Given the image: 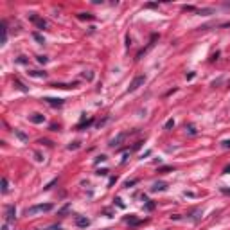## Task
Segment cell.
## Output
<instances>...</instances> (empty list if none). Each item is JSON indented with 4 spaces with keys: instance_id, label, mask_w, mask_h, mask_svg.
I'll list each match as a JSON object with an SVG mask.
<instances>
[{
    "instance_id": "cell-17",
    "label": "cell",
    "mask_w": 230,
    "mask_h": 230,
    "mask_svg": "<svg viewBox=\"0 0 230 230\" xmlns=\"http://www.w3.org/2000/svg\"><path fill=\"white\" fill-rule=\"evenodd\" d=\"M68 211H70V203H65V205H63V207L58 211V216H65Z\"/></svg>"
},
{
    "instance_id": "cell-13",
    "label": "cell",
    "mask_w": 230,
    "mask_h": 230,
    "mask_svg": "<svg viewBox=\"0 0 230 230\" xmlns=\"http://www.w3.org/2000/svg\"><path fill=\"white\" fill-rule=\"evenodd\" d=\"M92 124H94V119H88V120H81L76 128L77 130H85V128H88V126H92Z\"/></svg>"
},
{
    "instance_id": "cell-39",
    "label": "cell",
    "mask_w": 230,
    "mask_h": 230,
    "mask_svg": "<svg viewBox=\"0 0 230 230\" xmlns=\"http://www.w3.org/2000/svg\"><path fill=\"white\" fill-rule=\"evenodd\" d=\"M16 61H18V63H23V65H25V63H29V59H27L25 56H20L18 59H16Z\"/></svg>"
},
{
    "instance_id": "cell-48",
    "label": "cell",
    "mask_w": 230,
    "mask_h": 230,
    "mask_svg": "<svg viewBox=\"0 0 230 230\" xmlns=\"http://www.w3.org/2000/svg\"><path fill=\"white\" fill-rule=\"evenodd\" d=\"M51 130H52V131H58V130H59V126H56V124H52V126H51Z\"/></svg>"
},
{
    "instance_id": "cell-31",
    "label": "cell",
    "mask_w": 230,
    "mask_h": 230,
    "mask_svg": "<svg viewBox=\"0 0 230 230\" xmlns=\"http://www.w3.org/2000/svg\"><path fill=\"white\" fill-rule=\"evenodd\" d=\"M83 77L88 79V81H92V79H94V72H90V70H88V72H83Z\"/></svg>"
},
{
    "instance_id": "cell-29",
    "label": "cell",
    "mask_w": 230,
    "mask_h": 230,
    "mask_svg": "<svg viewBox=\"0 0 230 230\" xmlns=\"http://www.w3.org/2000/svg\"><path fill=\"white\" fill-rule=\"evenodd\" d=\"M106 160H108V156H106V155H99V156L96 158V164H101V162H106Z\"/></svg>"
},
{
    "instance_id": "cell-23",
    "label": "cell",
    "mask_w": 230,
    "mask_h": 230,
    "mask_svg": "<svg viewBox=\"0 0 230 230\" xmlns=\"http://www.w3.org/2000/svg\"><path fill=\"white\" fill-rule=\"evenodd\" d=\"M174 167L172 166H164V167H158V172H172Z\"/></svg>"
},
{
    "instance_id": "cell-12",
    "label": "cell",
    "mask_w": 230,
    "mask_h": 230,
    "mask_svg": "<svg viewBox=\"0 0 230 230\" xmlns=\"http://www.w3.org/2000/svg\"><path fill=\"white\" fill-rule=\"evenodd\" d=\"M27 74L33 76V77H40V79H45L47 77V72H41V70H29Z\"/></svg>"
},
{
    "instance_id": "cell-8",
    "label": "cell",
    "mask_w": 230,
    "mask_h": 230,
    "mask_svg": "<svg viewBox=\"0 0 230 230\" xmlns=\"http://www.w3.org/2000/svg\"><path fill=\"white\" fill-rule=\"evenodd\" d=\"M29 120H31L33 124H41V122L45 120V115H41V113H33V115H29Z\"/></svg>"
},
{
    "instance_id": "cell-15",
    "label": "cell",
    "mask_w": 230,
    "mask_h": 230,
    "mask_svg": "<svg viewBox=\"0 0 230 230\" xmlns=\"http://www.w3.org/2000/svg\"><path fill=\"white\" fill-rule=\"evenodd\" d=\"M7 41V25H5V22H2V45Z\"/></svg>"
},
{
    "instance_id": "cell-11",
    "label": "cell",
    "mask_w": 230,
    "mask_h": 230,
    "mask_svg": "<svg viewBox=\"0 0 230 230\" xmlns=\"http://www.w3.org/2000/svg\"><path fill=\"white\" fill-rule=\"evenodd\" d=\"M52 88H61V90H67V88H76L77 86V81L76 83H72V85H65V83H54V85H51Z\"/></svg>"
},
{
    "instance_id": "cell-44",
    "label": "cell",
    "mask_w": 230,
    "mask_h": 230,
    "mask_svg": "<svg viewBox=\"0 0 230 230\" xmlns=\"http://www.w3.org/2000/svg\"><path fill=\"white\" fill-rule=\"evenodd\" d=\"M218 56H219V52H214V54H212V58H211V61H216V59H218Z\"/></svg>"
},
{
    "instance_id": "cell-49",
    "label": "cell",
    "mask_w": 230,
    "mask_h": 230,
    "mask_svg": "<svg viewBox=\"0 0 230 230\" xmlns=\"http://www.w3.org/2000/svg\"><path fill=\"white\" fill-rule=\"evenodd\" d=\"M221 27H230V22H227V23H221Z\"/></svg>"
},
{
    "instance_id": "cell-42",
    "label": "cell",
    "mask_w": 230,
    "mask_h": 230,
    "mask_svg": "<svg viewBox=\"0 0 230 230\" xmlns=\"http://www.w3.org/2000/svg\"><path fill=\"white\" fill-rule=\"evenodd\" d=\"M128 158H130V153H124V156H122V164H126Z\"/></svg>"
},
{
    "instance_id": "cell-45",
    "label": "cell",
    "mask_w": 230,
    "mask_h": 230,
    "mask_svg": "<svg viewBox=\"0 0 230 230\" xmlns=\"http://www.w3.org/2000/svg\"><path fill=\"white\" fill-rule=\"evenodd\" d=\"M142 144H144V142H137V144L133 146V149H140V146H142Z\"/></svg>"
},
{
    "instance_id": "cell-28",
    "label": "cell",
    "mask_w": 230,
    "mask_h": 230,
    "mask_svg": "<svg viewBox=\"0 0 230 230\" xmlns=\"http://www.w3.org/2000/svg\"><path fill=\"white\" fill-rule=\"evenodd\" d=\"M196 13H198V15H212L214 11H212V9H198Z\"/></svg>"
},
{
    "instance_id": "cell-20",
    "label": "cell",
    "mask_w": 230,
    "mask_h": 230,
    "mask_svg": "<svg viewBox=\"0 0 230 230\" xmlns=\"http://www.w3.org/2000/svg\"><path fill=\"white\" fill-rule=\"evenodd\" d=\"M15 85L18 86L20 90H22V92H29V88H27V86H25V85H23V83H22L20 79H15Z\"/></svg>"
},
{
    "instance_id": "cell-50",
    "label": "cell",
    "mask_w": 230,
    "mask_h": 230,
    "mask_svg": "<svg viewBox=\"0 0 230 230\" xmlns=\"http://www.w3.org/2000/svg\"><path fill=\"white\" fill-rule=\"evenodd\" d=\"M2 230H7V223H4V227H2Z\"/></svg>"
},
{
    "instance_id": "cell-14",
    "label": "cell",
    "mask_w": 230,
    "mask_h": 230,
    "mask_svg": "<svg viewBox=\"0 0 230 230\" xmlns=\"http://www.w3.org/2000/svg\"><path fill=\"white\" fill-rule=\"evenodd\" d=\"M76 16L79 20H96V16H94V15H90V13H77Z\"/></svg>"
},
{
    "instance_id": "cell-22",
    "label": "cell",
    "mask_w": 230,
    "mask_h": 230,
    "mask_svg": "<svg viewBox=\"0 0 230 230\" xmlns=\"http://www.w3.org/2000/svg\"><path fill=\"white\" fill-rule=\"evenodd\" d=\"M33 38L36 40V41H38V43H41V45H43V43H45V38H43V36H41V34H40V33H33Z\"/></svg>"
},
{
    "instance_id": "cell-9",
    "label": "cell",
    "mask_w": 230,
    "mask_h": 230,
    "mask_svg": "<svg viewBox=\"0 0 230 230\" xmlns=\"http://www.w3.org/2000/svg\"><path fill=\"white\" fill-rule=\"evenodd\" d=\"M167 189V183L166 182H156V183H153V187H151V192H162Z\"/></svg>"
},
{
    "instance_id": "cell-47",
    "label": "cell",
    "mask_w": 230,
    "mask_h": 230,
    "mask_svg": "<svg viewBox=\"0 0 230 230\" xmlns=\"http://www.w3.org/2000/svg\"><path fill=\"white\" fill-rule=\"evenodd\" d=\"M146 7H158V4H153L151 2V4H146Z\"/></svg>"
},
{
    "instance_id": "cell-24",
    "label": "cell",
    "mask_w": 230,
    "mask_h": 230,
    "mask_svg": "<svg viewBox=\"0 0 230 230\" xmlns=\"http://www.w3.org/2000/svg\"><path fill=\"white\" fill-rule=\"evenodd\" d=\"M144 207H146V211H155V207H156V203H153V201H149V200H148V201L144 203Z\"/></svg>"
},
{
    "instance_id": "cell-18",
    "label": "cell",
    "mask_w": 230,
    "mask_h": 230,
    "mask_svg": "<svg viewBox=\"0 0 230 230\" xmlns=\"http://www.w3.org/2000/svg\"><path fill=\"white\" fill-rule=\"evenodd\" d=\"M38 144H43V146H47V148H52V146H54V142H52V140H49V138H40Z\"/></svg>"
},
{
    "instance_id": "cell-19",
    "label": "cell",
    "mask_w": 230,
    "mask_h": 230,
    "mask_svg": "<svg viewBox=\"0 0 230 230\" xmlns=\"http://www.w3.org/2000/svg\"><path fill=\"white\" fill-rule=\"evenodd\" d=\"M7 191H9V182H7V178L4 176V178H2V192L5 194Z\"/></svg>"
},
{
    "instance_id": "cell-3",
    "label": "cell",
    "mask_w": 230,
    "mask_h": 230,
    "mask_svg": "<svg viewBox=\"0 0 230 230\" xmlns=\"http://www.w3.org/2000/svg\"><path fill=\"white\" fill-rule=\"evenodd\" d=\"M144 83H146V76H137L130 83V86H128V92H135L137 88H140V86H144Z\"/></svg>"
},
{
    "instance_id": "cell-40",
    "label": "cell",
    "mask_w": 230,
    "mask_h": 230,
    "mask_svg": "<svg viewBox=\"0 0 230 230\" xmlns=\"http://www.w3.org/2000/svg\"><path fill=\"white\" fill-rule=\"evenodd\" d=\"M115 182H117V176H112V178L108 180V187H112V185H113Z\"/></svg>"
},
{
    "instance_id": "cell-32",
    "label": "cell",
    "mask_w": 230,
    "mask_h": 230,
    "mask_svg": "<svg viewBox=\"0 0 230 230\" xmlns=\"http://www.w3.org/2000/svg\"><path fill=\"white\" fill-rule=\"evenodd\" d=\"M113 201H115V205H117V207H120V209H126V205L122 203V200H120V198H115Z\"/></svg>"
},
{
    "instance_id": "cell-35",
    "label": "cell",
    "mask_w": 230,
    "mask_h": 230,
    "mask_svg": "<svg viewBox=\"0 0 230 230\" xmlns=\"http://www.w3.org/2000/svg\"><path fill=\"white\" fill-rule=\"evenodd\" d=\"M108 172H110V171H108V169H99V171H97L96 174H97V176H106Z\"/></svg>"
},
{
    "instance_id": "cell-46",
    "label": "cell",
    "mask_w": 230,
    "mask_h": 230,
    "mask_svg": "<svg viewBox=\"0 0 230 230\" xmlns=\"http://www.w3.org/2000/svg\"><path fill=\"white\" fill-rule=\"evenodd\" d=\"M223 174H230V166H227V167L223 169Z\"/></svg>"
},
{
    "instance_id": "cell-10",
    "label": "cell",
    "mask_w": 230,
    "mask_h": 230,
    "mask_svg": "<svg viewBox=\"0 0 230 230\" xmlns=\"http://www.w3.org/2000/svg\"><path fill=\"white\" fill-rule=\"evenodd\" d=\"M124 221H126L128 225H131V227H138V225L142 223L140 219H137V218H135L133 214H131V216H126V218H124Z\"/></svg>"
},
{
    "instance_id": "cell-21",
    "label": "cell",
    "mask_w": 230,
    "mask_h": 230,
    "mask_svg": "<svg viewBox=\"0 0 230 230\" xmlns=\"http://www.w3.org/2000/svg\"><path fill=\"white\" fill-rule=\"evenodd\" d=\"M137 183H138V178H135V180H128V182H124V187L130 189V187H133V185H137Z\"/></svg>"
},
{
    "instance_id": "cell-1",
    "label": "cell",
    "mask_w": 230,
    "mask_h": 230,
    "mask_svg": "<svg viewBox=\"0 0 230 230\" xmlns=\"http://www.w3.org/2000/svg\"><path fill=\"white\" fill-rule=\"evenodd\" d=\"M54 209V205L52 203H40V205H33V207H29V209H25V216H36V214H41V212H49Z\"/></svg>"
},
{
    "instance_id": "cell-43",
    "label": "cell",
    "mask_w": 230,
    "mask_h": 230,
    "mask_svg": "<svg viewBox=\"0 0 230 230\" xmlns=\"http://www.w3.org/2000/svg\"><path fill=\"white\" fill-rule=\"evenodd\" d=\"M130 45H131V38H130V34H128V36H126V47H130Z\"/></svg>"
},
{
    "instance_id": "cell-6",
    "label": "cell",
    "mask_w": 230,
    "mask_h": 230,
    "mask_svg": "<svg viewBox=\"0 0 230 230\" xmlns=\"http://www.w3.org/2000/svg\"><path fill=\"white\" fill-rule=\"evenodd\" d=\"M124 138H126V133H119L115 138H112V140H110V144H108V146H110V148H117V146H119V144H120Z\"/></svg>"
},
{
    "instance_id": "cell-37",
    "label": "cell",
    "mask_w": 230,
    "mask_h": 230,
    "mask_svg": "<svg viewBox=\"0 0 230 230\" xmlns=\"http://www.w3.org/2000/svg\"><path fill=\"white\" fill-rule=\"evenodd\" d=\"M221 148L223 149H230V140H223L221 142Z\"/></svg>"
},
{
    "instance_id": "cell-36",
    "label": "cell",
    "mask_w": 230,
    "mask_h": 230,
    "mask_svg": "<svg viewBox=\"0 0 230 230\" xmlns=\"http://www.w3.org/2000/svg\"><path fill=\"white\" fill-rule=\"evenodd\" d=\"M47 61H49V58H47V56H38V63H41V65H45Z\"/></svg>"
},
{
    "instance_id": "cell-16",
    "label": "cell",
    "mask_w": 230,
    "mask_h": 230,
    "mask_svg": "<svg viewBox=\"0 0 230 230\" xmlns=\"http://www.w3.org/2000/svg\"><path fill=\"white\" fill-rule=\"evenodd\" d=\"M15 135L18 137L20 140H22V142H27V140H29V137H27V135L23 133V131H20V130H15Z\"/></svg>"
},
{
    "instance_id": "cell-34",
    "label": "cell",
    "mask_w": 230,
    "mask_h": 230,
    "mask_svg": "<svg viewBox=\"0 0 230 230\" xmlns=\"http://www.w3.org/2000/svg\"><path fill=\"white\" fill-rule=\"evenodd\" d=\"M38 230H61V225H51L49 228H38Z\"/></svg>"
},
{
    "instance_id": "cell-38",
    "label": "cell",
    "mask_w": 230,
    "mask_h": 230,
    "mask_svg": "<svg viewBox=\"0 0 230 230\" xmlns=\"http://www.w3.org/2000/svg\"><path fill=\"white\" fill-rule=\"evenodd\" d=\"M34 158H36V162H43V156H41V153H40V151H36V153H34Z\"/></svg>"
},
{
    "instance_id": "cell-27",
    "label": "cell",
    "mask_w": 230,
    "mask_h": 230,
    "mask_svg": "<svg viewBox=\"0 0 230 230\" xmlns=\"http://www.w3.org/2000/svg\"><path fill=\"white\" fill-rule=\"evenodd\" d=\"M56 183H58V178H54V180H52V182H49V183H47V185H45L43 189H45V191H49V189H52V187H54Z\"/></svg>"
},
{
    "instance_id": "cell-2",
    "label": "cell",
    "mask_w": 230,
    "mask_h": 230,
    "mask_svg": "<svg viewBox=\"0 0 230 230\" xmlns=\"http://www.w3.org/2000/svg\"><path fill=\"white\" fill-rule=\"evenodd\" d=\"M4 216H5V223H13L16 219V207L15 205H5Z\"/></svg>"
},
{
    "instance_id": "cell-41",
    "label": "cell",
    "mask_w": 230,
    "mask_h": 230,
    "mask_svg": "<svg viewBox=\"0 0 230 230\" xmlns=\"http://www.w3.org/2000/svg\"><path fill=\"white\" fill-rule=\"evenodd\" d=\"M221 192H223V194H228V196H230V187H221Z\"/></svg>"
},
{
    "instance_id": "cell-30",
    "label": "cell",
    "mask_w": 230,
    "mask_h": 230,
    "mask_svg": "<svg viewBox=\"0 0 230 230\" xmlns=\"http://www.w3.org/2000/svg\"><path fill=\"white\" fill-rule=\"evenodd\" d=\"M182 11H191V13H196L198 9H196L194 5H183V7H182Z\"/></svg>"
},
{
    "instance_id": "cell-26",
    "label": "cell",
    "mask_w": 230,
    "mask_h": 230,
    "mask_svg": "<svg viewBox=\"0 0 230 230\" xmlns=\"http://www.w3.org/2000/svg\"><path fill=\"white\" fill-rule=\"evenodd\" d=\"M77 148H79V142H70V144L67 146V149H68V151H76Z\"/></svg>"
},
{
    "instance_id": "cell-25",
    "label": "cell",
    "mask_w": 230,
    "mask_h": 230,
    "mask_svg": "<svg viewBox=\"0 0 230 230\" xmlns=\"http://www.w3.org/2000/svg\"><path fill=\"white\" fill-rule=\"evenodd\" d=\"M185 130H187V133H189V135H196V133H198V131H196V128H194L192 124H187V126H185Z\"/></svg>"
},
{
    "instance_id": "cell-7",
    "label": "cell",
    "mask_w": 230,
    "mask_h": 230,
    "mask_svg": "<svg viewBox=\"0 0 230 230\" xmlns=\"http://www.w3.org/2000/svg\"><path fill=\"white\" fill-rule=\"evenodd\" d=\"M76 225L77 227H81V228H85V227L90 225V219L85 218V216H76Z\"/></svg>"
},
{
    "instance_id": "cell-4",
    "label": "cell",
    "mask_w": 230,
    "mask_h": 230,
    "mask_svg": "<svg viewBox=\"0 0 230 230\" xmlns=\"http://www.w3.org/2000/svg\"><path fill=\"white\" fill-rule=\"evenodd\" d=\"M29 20H31V22H34V23H36V27H38V29H41V31L47 27V22H45L43 18H40L36 13H29Z\"/></svg>"
},
{
    "instance_id": "cell-33",
    "label": "cell",
    "mask_w": 230,
    "mask_h": 230,
    "mask_svg": "<svg viewBox=\"0 0 230 230\" xmlns=\"http://www.w3.org/2000/svg\"><path fill=\"white\" fill-rule=\"evenodd\" d=\"M164 128H166V130H171V128H174V120H172V119H169V120L166 122V126H164Z\"/></svg>"
},
{
    "instance_id": "cell-5",
    "label": "cell",
    "mask_w": 230,
    "mask_h": 230,
    "mask_svg": "<svg viewBox=\"0 0 230 230\" xmlns=\"http://www.w3.org/2000/svg\"><path fill=\"white\" fill-rule=\"evenodd\" d=\"M43 101L49 104V106H52V108H61L63 106V99H59V97H43Z\"/></svg>"
}]
</instances>
